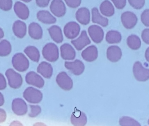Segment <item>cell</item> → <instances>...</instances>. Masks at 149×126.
Instances as JSON below:
<instances>
[{"label": "cell", "mask_w": 149, "mask_h": 126, "mask_svg": "<svg viewBox=\"0 0 149 126\" xmlns=\"http://www.w3.org/2000/svg\"><path fill=\"white\" fill-rule=\"evenodd\" d=\"M42 54L44 58L49 62H56L59 58L58 48L53 43H49L45 45L43 48Z\"/></svg>", "instance_id": "1"}, {"label": "cell", "mask_w": 149, "mask_h": 126, "mask_svg": "<svg viewBox=\"0 0 149 126\" xmlns=\"http://www.w3.org/2000/svg\"><path fill=\"white\" fill-rule=\"evenodd\" d=\"M12 63L14 68L20 72L27 70L29 66V60L22 53H16L14 55L12 58Z\"/></svg>", "instance_id": "2"}, {"label": "cell", "mask_w": 149, "mask_h": 126, "mask_svg": "<svg viewBox=\"0 0 149 126\" xmlns=\"http://www.w3.org/2000/svg\"><path fill=\"white\" fill-rule=\"evenodd\" d=\"M23 97L29 103L38 104L42 100L43 94L38 89L32 87H29L23 93Z\"/></svg>", "instance_id": "3"}, {"label": "cell", "mask_w": 149, "mask_h": 126, "mask_svg": "<svg viewBox=\"0 0 149 126\" xmlns=\"http://www.w3.org/2000/svg\"><path fill=\"white\" fill-rule=\"evenodd\" d=\"M5 75L8 79V84L11 88L18 89L22 86L23 79L19 73L12 69H9L5 72Z\"/></svg>", "instance_id": "4"}, {"label": "cell", "mask_w": 149, "mask_h": 126, "mask_svg": "<svg viewBox=\"0 0 149 126\" xmlns=\"http://www.w3.org/2000/svg\"><path fill=\"white\" fill-rule=\"evenodd\" d=\"M133 73L137 81L145 82L149 79V69L144 68L139 61H137L134 64Z\"/></svg>", "instance_id": "5"}, {"label": "cell", "mask_w": 149, "mask_h": 126, "mask_svg": "<svg viewBox=\"0 0 149 126\" xmlns=\"http://www.w3.org/2000/svg\"><path fill=\"white\" fill-rule=\"evenodd\" d=\"M58 86L65 91H70L73 87V81L70 77L65 72L58 73L56 78Z\"/></svg>", "instance_id": "6"}, {"label": "cell", "mask_w": 149, "mask_h": 126, "mask_svg": "<svg viewBox=\"0 0 149 126\" xmlns=\"http://www.w3.org/2000/svg\"><path fill=\"white\" fill-rule=\"evenodd\" d=\"M80 30L79 24L75 22H70L65 26L64 33L68 39H73L79 36Z\"/></svg>", "instance_id": "7"}, {"label": "cell", "mask_w": 149, "mask_h": 126, "mask_svg": "<svg viewBox=\"0 0 149 126\" xmlns=\"http://www.w3.org/2000/svg\"><path fill=\"white\" fill-rule=\"evenodd\" d=\"M122 23L127 29H133L135 26L138 21L136 15L130 11L123 12L121 16Z\"/></svg>", "instance_id": "8"}, {"label": "cell", "mask_w": 149, "mask_h": 126, "mask_svg": "<svg viewBox=\"0 0 149 126\" xmlns=\"http://www.w3.org/2000/svg\"><path fill=\"white\" fill-rule=\"evenodd\" d=\"M88 34L93 42L95 43L101 42L104 38V32L101 27L98 25H92L88 29Z\"/></svg>", "instance_id": "9"}, {"label": "cell", "mask_w": 149, "mask_h": 126, "mask_svg": "<svg viewBox=\"0 0 149 126\" xmlns=\"http://www.w3.org/2000/svg\"><path fill=\"white\" fill-rule=\"evenodd\" d=\"M25 81L29 85L38 88H42L44 86L45 81L43 79L35 72H29L26 74Z\"/></svg>", "instance_id": "10"}, {"label": "cell", "mask_w": 149, "mask_h": 126, "mask_svg": "<svg viewBox=\"0 0 149 126\" xmlns=\"http://www.w3.org/2000/svg\"><path fill=\"white\" fill-rule=\"evenodd\" d=\"M65 68L70 70L71 72L75 75L79 76L84 72L85 66L82 61L76 59L73 62H65Z\"/></svg>", "instance_id": "11"}, {"label": "cell", "mask_w": 149, "mask_h": 126, "mask_svg": "<svg viewBox=\"0 0 149 126\" xmlns=\"http://www.w3.org/2000/svg\"><path fill=\"white\" fill-rule=\"evenodd\" d=\"M71 122L74 126H85L87 118L84 112L75 108L71 116Z\"/></svg>", "instance_id": "12"}, {"label": "cell", "mask_w": 149, "mask_h": 126, "mask_svg": "<svg viewBox=\"0 0 149 126\" xmlns=\"http://www.w3.org/2000/svg\"><path fill=\"white\" fill-rule=\"evenodd\" d=\"M50 9L54 15L58 17L64 16L66 13V7L63 1H52Z\"/></svg>", "instance_id": "13"}, {"label": "cell", "mask_w": 149, "mask_h": 126, "mask_svg": "<svg viewBox=\"0 0 149 126\" xmlns=\"http://www.w3.org/2000/svg\"><path fill=\"white\" fill-rule=\"evenodd\" d=\"M12 109L15 114L18 116H23L27 113L28 106L23 100L16 98L13 100Z\"/></svg>", "instance_id": "14"}, {"label": "cell", "mask_w": 149, "mask_h": 126, "mask_svg": "<svg viewBox=\"0 0 149 126\" xmlns=\"http://www.w3.org/2000/svg\"><path fill=\"white\" fill-rule=\"evenodd\" d=\"M72 44L78 51H81L86 46L91 43V41L86 31H82L81 35L77 39L72 40Z\"/></svg>", "instance_id": "15"}, {"label": "cell", "mask_w": 149, "mask_h": 126, "mask_svg": "<svg viewBox=\"0 0 149 126\" xmlns=\"http://www.w3.org/2000/svg\"><path fill=\"white\" fill-rule=\"evenodd\" d=\"M108 59L113 63H116L121 58L122 52L120 47L116 45L109 46L107 52Z\"/></svg>", "instance_id": "16"}, {"label": "cell", "mask_w": 149, "mask_h": 126, "mask_svg": "<svg viewBox=\"0 0 149 126\" xmlns=\"http://www.w3.org/2000/svg\"><path fill=\"white\" fill-rule=\"evenodd\" d=\"M81 55L82 58L85 61L88 62H93L98 58V49L95 45H90L82 52Z\"/></svg>", "instance_id": "17"}, {"label": "cell", "mask_w": 149, "mask_h": 126, "mask_svg": "<svg viewBox=\"0 0 149 126\" xmlns=\"http://www.w3.org/2000/svg\"><path fill=\"white\" fill-rule=\"evenodd\" d=\"M76 20L82 25H87L90 21V13L88 9L85 7L80 8L75 14Z\"/></svg>", "instance_id": "18"}, {"label": "cell", "mask_w": 149, "mask_h": 126, "mask_svg": "<svg viewBox=\"0 0 149 126\" xmlns=\"http://www.w3.org/2000/svg\"><path fill=\"white\" fill-rule=\"evenodd\" d=\"M14 10L17 16L22 20H26L29 16V10L28 7L20 1L16 2L14 5Z\"/></svg>", "instance_id": "19"}, {"label": "cell", "mask_w": 149, "mask_h": 126, "mask_svg": "<svg viewBox=\"0 0 149 126\" xmlns=\"http://www.w3.org/2000/svg\"><path fill=\"white\" fill-rule=\"evenodd\" d=\"M61 56L65 60H73L76 56L74 48L70 44L65 43L60 47Z\"/></svg>", "instance_id": "20"}, {"label": "cell", "mask_w": 149, "mask_h": 126, "mask_svg": "<svg viewBox=\"0 0 149 126\" xmlns=\"http://www.w3.org/2000/svg\"><path fill=\"white\" fill-rule=\"evenodd\" d=\"M12 29L15 36L20 38H23L27 33L26 24L20 20H17L14 22Z\"/></svg>", "instance_id": "21"}, {"label": "cell", "mask_w": 149, "mask_h": 126, "mask_svg": "<svg viewBox=\"0 0 149 126\" xmlns=\"http://www.w3.org/2000/svg\"><path fill=\"white\" fill-rule=\"evenodd\" d=\"M29 34L33 39L39 40L42 38V29L37 23H31L29 26Z\"/></svg>", "instance_id": "22"}, {"label": "cell", "mask_w": 149, "mask_h": 126, "mask_svg": "<svg viewBox=\"0 0 149 126\" xmlns=\"http://www.w3.org/2000/svg\"><path fill=\"white\" fill-rule=\"evenodd\" d=\"M37 72L45 78L50 79L53 74V68L50 63L42 62L38 66Z\"/></svg>", "instance_id": "23"}, {"label": "cell", "mask_w": 149, "mask_h": 126, "mask_svg": "<svg viewBox=\"0 0 149 126\" xmlns=\"http://www.w3.org/2000/svg\"><path fill=\"white\" fill-rule=\"evenodd\" d=\"M37 17L40 22L46 24H53L56 23L57 21L56 17L48 10L38 11L37 14Z\"/></svg>", "instance_id": "24"}, {"label": "cell", "mask_w": 149, "mask_h": 126, "mask_svg": "<svg viewBox=\"0 0 149 126\" xmlns=\"http://www.w3.org/2000/svg\"><path fill=\"white\" fill-rule=\"evenodd\" d=\"M49 34L52 40L57 43H61L63 41V36L62 29L59 26L54 25L48 29Z\"/></svg>", "instance_id": "25"}, {"label": "cell", "mask_w": 149, "mask_h": 126, "mask_svg": "<svg viewBox=\"0 0 149 126\" xmlns=\"http://www.w3.org/2000/svg\"><path fill=\"white\" fill-rule=\"evenodd\" d=\"M92 22L94 23L98 24L103 27H107L109 24L108 18L102 16L99 12L97 8H93L92 9Z\"/></svg>", "instance_id": "26"}, {"label": "cell", "mask_w": 149, "mask_h": 126, "mask_svg": "<svg viewBox=\"0 0 149 126\" xmlns=\"http://www.w3.org/2000/svg\"><path fill=\"white\" fill-rule=\"evenodd\" d=\"M100 9L101 13L105 16L109 17L114 14L115 9L113 5L109 1H105L102 2L100 6Z\"/></svg>", "instance_id": "27"}, {"label": "cell", "mask_w": 149, "mask_h": 126, "mask_svg": "<svg viewBox=\"0 0 149 126\" xmlns=\"http://www.w3.org/2000/svg\"><path fill=\"white\" fill-rule=\"evenodd\" d=\"M24 51L31 60L36 63L39 62L40 58V52L36 47L29 46L24 49Z\"/></svg>", "instance_id": "28"}, {"label": "cell", "mask_w": 149, "mask_h": 126, "mask_svg": "<svg viewBox=\"0 0 149 126\" xmlns=\"http://www.w3.org/2000/svg\"><path fill=\"white\" fill-rule=\"evenodd\" d=\"M122 36L119 31H109L106 34V40L108 43L116 44L120 42Z\"/></svg>", "instance_id": "29"}, {"label": "cell", "mask_w": 149, "mask_h": 126, "mask_svg": "<svg viewBox=\"0 0 149 126\" xmlns=\"http://www.w3.org/2000/svg\"><path fill=\"white\" fill-rule=\"evenodd\" d=\"M127 44L132 49L137 50L141 47V42L139 37L136 35H132L127 38Z\"/></svg>", "instance_id": "30"}, {"label": "cell", "mask_w": 149, "mask_h": 126, "mask_svg": "<svg viewBox=\"0 0 149 126\" xmlns=\"http://www.w3.org/2000/svg\"><path fill=\"white\" fill-rule=\"evenodd\" d=\"M11 44L8 40H3L0 42V56H8L11 52Z\"/></svg>", "instance_id": "31"}, {"label": "cell", "mask_w": 149, "mask_h": 126, "mask_svg": "<svg viewBox=\"0 0 149 126\" xmlns=\"http://www.w3.org/2000/svg\"><path fill=\"white\" fill-rule=\"evenodd\" d=\"M119 124L120 126H141L134 119L128 116H123L120 118Z\"/></svg>", "instance_id": "32"}, {"label": "cell", "mask_w": 149, "mask_h": 126, "mask_svg": "<svg viewBox=\"0 0 149 126\" xmlns=\"http://www.w3.org/2000/svg\"><path fill=\"white\" fill-rule=\"evenodd\" d=\"M30 111L29 114V116L31 118H36L41 113L42 109L41 107L38 105L29 106Z\"/></svg>", "instance_id": "33"}, {"label": "cell", "mask_w": 149, "mask_h": 126, "mask_svg": "<svg viewBox=\"0 0 149 126\" xmlns=\"http://www.w3.org/2000/svg\"><path fill=\"white\" fill-rule=\"evenodd\" d=\"M12 1H0V8L4 11H8L12 8Z\"/></svg>", "instance_id": "34"}, {"label": "cell", "mask_w": 149, "mask_h": 126, "mask_svg": "<svg viewBox=\"0 0 149 126\" xmlns=\"http://www.w3.org/2000/svg\"><path fill=\"white\" fill-rule=\"evenodd\" d=\"M141 20L145 26L149 27V9L145 10L142 13Z\"/></svg>", "instance_id": "35"}, {"label": "cell", "mask_w": 149, "mask_h": 126, "mask_svg": "<svg viewBox=\"0 0 149 126\" xmlns=\"http://www.w3.org/2000/svg\"><path fill=\"white\" fill-rule=\"evenodd\" d=\"M129 3L134 8L140 9L144 6L145 1H129Z\"/></svg>", "instance_id": "36"}, {"label": "cell", "mask_w": 149, "mask_h": 126, "mask_svg": "<svg viewBox=\"0 0 149 126\" xmlns=\"http://www.w3.org/2000/svg\"><path fill=\"white\" fill-rule=\"evenodd\" d=\"M65 3L69 7L72 8H75L79 7L81 3V1H65Z\"/></svg>", "instance_id": "37"}, {"label": "cell", "mask_w": 149, "mask_h": 126, "mask_svg": "<svg viewBox=\"0 0 149 126\" xmlns=\"http://www.w3.org/2000/svg\"><path fill=\"white\" fill-rule=\"evenodd\" d=\"M141 38L145 43L149 45V29H146L143 31Z\"/></svg>", "instance_id": "38"}, {"label": "cell", "mask_w": 149, "mask_h": 126, "mask_svg": "<svg viewBox=\"0 0 149 126\" xmlns=\"http://www.w3.org/2000/svg\"><path fill=\"white\" fill-rule=\"evenodd\" d=\"M115 6L118 9H122L125 7L126 5V1H112Z\"/></svg>", "instance_id": "39"}, {"label": "cell", "mask_w": 149, "mask_h": 126, "mask_svg": "<svg viewBox=\"0 0 149 126\" xmlns=\"http://www.w3.org/2000/svg\"><path fill=\"white\" fill-rule=\"evenodd\" d=\"M7 87L6 79L3 74L0 73V90H3Z\"/></svg>", "instance_id": "40"}, {"label": "cell", "mask_w": 149, "mask_h": 126, "mask_svg": "<svg viewBox=\"0 0 149 126\" xmlns=\"http://www.w3.org/2000/svg\"><path fill=\"white\" fill-rule=\"evenodd\" d=\"M49 3V1H36V3L37 5L41 8L47 7Z\"/></svg>", "instance_id": "41"}, {"label": "cell", "mask_w": 149, "mask_h": 126, "mask_svg": "<svg viewBox=\"0 0 149 126\" xmlns=\"http://www.w3.org/2000/svg\"><path fill=\"white\" fill-rule=\"evenodd\" d=\"M7 114L3 109L0 108V123H3L6 120Z\"/></svg>", "instance_id": "42"}, {"label": "cell", "mask_w": 149, "mask_h": 126, "mask_svg": "<svg viewBox=\"0 0 149 126\" xmlns=\"http://www.w3.org/2000/svg\"><path fill=\"white\" fill-rule=\"evenodd\" d=\"M10 126H24L22 124L18 121H14L10 125Z\"/></svg>", "instance_id": "43"}, {"label": "cell", "mask_w": 149, "mask_h": 126, "mask_svg": "<svg viewBox=\"0 0 149 126\" xmlns=\"http://www.w3.org/2000/svg\"><path fill=\"white\" fill-rule=\"evenodd\" d=\"M4 103V97L3 95L1 93H0V106L3 105Z\"/></svg>", "instance_id": "44"}, {"label": "cell", "mask_w": 149, "mask_h": 126, "mask_svg": "<svg viewBox=\"0 0 149 126\" xmlns=\"http://www.w3.org/2000/svg\"><path fill=\"white\" fill-rule=\"evenodd\" d=\"M145 57L147 61L149 63V47L145 52Z\"/></svg>", "instance_id": "45"}, {"label": "cell", "mask_w": 149, "mask_h": 126, "mask_svg": "<svg viewBox=\"0 0 149 126\" xmlns=\"http://www.w3.org/2000/svg\"><path fill=\"white\" fill-rule=\"evenodd\" d=\"M33 126H47L44 124L43 123H41V122H38V123H36V124H34L33 125Z\"/></svg>", "instance_id": "46"}, {"label": "cell", "mask_w": 149, "mask_h": 126, "mask_svg": "<svg viewBox=\"0 0 149 126\" xmlns=\"http://www.w3.org/2000/svg\"><path fill=\"white\" fill-rule=\"evenodd\" d=\"M4 37V32L1 28H0V39Z\"/></svg>", "instance_id": "47"}, {"label": "cell", "mask_w": 149, "mask_h": 126, "mask_svg": "<svg viewBox=\"0 0 149 126\" xmlns=\"http://www.w3.org/2000/svg\"><path fill=\"white\" fill-rule=\"evenodd\" d=\"M24 2H29L31 1H23Z\"/></svg>", "instance_id": "48"}, {"label": "cell", "mask_w": 149, "mask_h": 126, "mask_svg": "<svg viewBox=\"0 0 149 126\" xmlns=\"http://www.w3.org/2000/svg\"><path fill=\"white\" fill-rule=\"evenodd\" d=\"M148 125H149V119L148 120Z\"/></svg>", "instance_id": "49"}]
</instances>
